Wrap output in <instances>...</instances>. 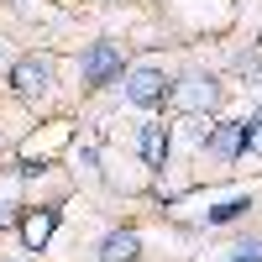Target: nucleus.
Instances as JSON below:
<instances>
[{
  "instance_id": "20e7f679",
  "label": "nucleus",
  "mask_w": 262,
  "mask_h": 262,
  "mask_svg": "<svg viewBox=\"0 0 262 262\" xmlns=\"http://www.w3.org/2000/svg\"><path fill=\"white\" fill-rule=\"evenodd\" d=\"M168 100H173V105H184V111H210V105H215V79L189 74L179 90H168Z\"/></svg>"
},
{
  "instance_id": "39448f33",
  "label": "nucleus",
  "mask_w": 262,
  "mask_h": 262,
  "mask_svg": "<svg viewBox=\"0 0 262 262\" xmlns=\"http://www.w3.org/2000/svg\"><path fill=\"white\" fill-rule=\"evenodd\" d=\"M116 74H121V53L111 48V42H95L90 58H84V84H105Z\"/></svg>"
},
{
  "instance_id": "1a4fd4ad",
  "label": "nucleus",
  "mask_w": 262,
  "mask_h": 262,
  "mask_svg": "<svg viewBox=\"0 0 262 262\" xmlns=\"http://www.w3.org/2000/svg\"><path fill=\"white\" fill-rule=\"evenodd\" d=\"M242 210H252V200H247V194H236V200H226V205L210 210V226H226V221H236Z\"/></svg>"
},
{
  "instance_id": "0eeeda50",
  "label": "nucleus",
  "mask_w": 262,
  "mask_h": 262,
  "mask_svg": "<svg viewBox=\"0 0 262 262\" xmlns=\"http://www.w3.org/2000/svg\"><path fill=\"white\" fill-rule=\"evenodd\" d=\"M137 236H131V231H111V236H105V247H100V262H131V257H137Z\"/></svg>"
},
{
  "instance_id": "f03ea898",
  "label": "nucleus",
  "mask_w": 262,
  "mask_h": 262,
  "mask_svg": "<svg viewBox=\"0 0 262 262\" xmlns=\"http://www.w3.org/2000/svg\"><path fill=\"white\" fill-rule=\"evenodd\" d=\"M11 84H16V95H27V100L48 95V84H53V63H48V58H21L16 69H11Z\"/></svg>"
},
{
  "instance_id": "9d476101",
  "label": "nucleus",
  "mask_w": 262,
  "mask_h": 262,
  "mask_svg": "<svg viewBox=\"0 0 262 262\" xmlns=\"http://www.w3.org/2000/svg\"><path fill=\"white\" fill-rule=\"evenodd\" d=\"M226 262H262V247H257V242H242V247H231Z\"/></svg>"
},
{
  "instance_id": "f257e3e1",
  "label": "nucleus",
  "mask_w": 262,
  "mask_h": 262,
  "mask_svg": "<svg viewBox=\"0 0 262 262\" xmlns=\"http://www.w3.org/2000/svg\"><path fill=\"white\" fill-rule=\"evenodd\" d=\"M126 100H131V105H163V100H168V79L142 63V69L126 74Z\"/></svg>"
},
{
  "instance_id": "7ed1b4c3",
  "label": "nucleus",
  "mask_w": 262,
  "mask_h": 262,
  "mask_svg": "<svg viewBox=\"0 0 262 262\" xmlns=\"http://www.w3.org/2000/svg\"><path fill=\"white\" fill-rule=\"evenodd\" d=\"M205 147L215 152V158H242L247 152V121H215L210 131H205Z\"/></svg>"
},
{
  "instance_id": "423d86ee",
  "label": "nucleus",
  "mask_w": 262,
  "mask_h": 262,
  "mask_svg": "<svg viewBox=\"0 0 262 262\" xmlns=\"http://www.w3.org/2000/svg\"><path fill=\"white\" fill-rule=\"evenodd\" d=\"M53 226H58V210H27V215H21V242H27L32 252H37V247H48Z\"/></svg>"
},
{
  "instance_id": "9b49d317",
  "label": "nucleus",
  "mask_w": 262,
  "mask_h": 262,
  "mask_svg": "<svg viewBox=\"0 0 262 262\" xmlns=\"http://www.w3.org/2000/svg\"><path fill=\"white\" fill-rule=\"evenodd\" d=\"M247 152H257V158H262V116L247 121Z\"/></svg>"
},
{
  "instance_id": "6e6552de",
  "label": "nucleus",
  "mask_w": 262,
  "mask_h": 262,
  "mask_svg": "<svg viewBox=\"0 0 262 262\" xmlns=\"http://www.w3.org/2000/svg\"><path fill=\"white\" fill-rule=\"evenodd\" d=\"M137 147H142V158L158 168V163L168 158V126H142V142H137Z\"/></svg>"
}]
</instances>
